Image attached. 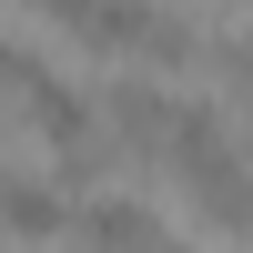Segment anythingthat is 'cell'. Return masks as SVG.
Here are the masks:
<instances>
[{"label": "cell", "mask_w": 253, "mask_h": 253, "mask_svg": "<svg viewBox=\"0 0 253 253\" xmlns=\"http://www.w3.org/2000/svg\"><path fill=\"white\" fill-rule=\"evenodd\" d=\"M152 243H162V223H152L142 193H91L81 203V253H152Z\"/></svg>", "instance_id": "1"}, {"label": "cell", "mask_w": 253, "mask_h": 253, "mask_svg": "<svg viewBox=\"0 0 253 253\" xmlns=\"http://www.w3.org/2000/svg\"><path fill=\"white\" fill-rule=\"evenodd\" d=\"M101 112H112V142L122 152H162V132H172V91H162V81H112V91H101Z\"/></svg>", "instance_id": "2"}, {"label": "cell", "mask_w": 253, "mask_h": 253, "mask_svg": "<svg viewBox=\"0 0 253 253\" xmlns=\"http://www.w3.org/2000/svg\"><path fill=\"white\" fill-rule=\"evenodd\" d=\"M20 101H31V132L51 142V162H61V152H81V142H91V101H81L71 81H51V71H31V91H20Z\"/></svg>", "instance_id": "3"}, {"label": "cell", "mask_w": 253, "mask_h": 253, "mask_svg": "<svg viewBox=\"0 0 253 253\" xmlns=\"http://www.w3.org/2000/svg\"><path fill=\"white\" fill-rule=\"evenodd\" d=\"M193 203H203V223H223V233H253V162L243 152H213L193 172Z\"/></svg>", "instance_id": "4"}, {"label": "cell", "mask_w": 253, "mask_h": 253, "mask_svg": "<svg viewBox=\"0 0 253 253\" xmlns=\"http://www.w3.org/2000/svg\"><path fill=\"white\" fill-rule=\"evenodd\" d=\"M61 223H71V193H61V182H20V172H10V193H0V233H10V243H51Z\"/></svg>", "instance_id": "5"}, {"label": "cell", "mask_w": 253, "mask_h": 253, "mask_svg": "<svg viewBox=\"0 0 253 253\" xmlns=\"http://www.w3.org/2000/svg\"><path fill=\"white\" fill-rule=\"evenodd\" d=\"M213 152H233V142H223V112H213V101H172V132H162V162H172V172L193 182V172H203Z\"/></svg>", "instance_id": "6"}, {"label": "cell", "mask_w": 253, "mask_h": 253, "mask_svg": "<svg viewBox=\"0 0 253 253\" xmlns=\"http://www.w3.org/2000/svg\"><path fill=\"white\" fill-rule=\"evenodd\" d=\"M152 253H182V243H152Z\"/></svg>", "instance_id": "7"}, {"label": "cell", "mask_w": 253, "mask_h": 253, "mask_svg": "<svg viewBox=\"0 0 253 253\" xmlns=\"http://www.w3.org/2000/svg\"><path fill=\"white\" fill-rule=\"evenodd\" d=\"M0 193H10V172H0Z\"/></svg>", "instance_id": "8"}]
</instances>
